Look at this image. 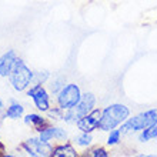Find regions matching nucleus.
Returning <instances> with one entry per match:
<instances>
[{"label":"nucleus","instance_id":"f257e3e1","mask_svg":"<svg viewBox=\"0 0 157 157\" xmlns=\"http://www.w3.org/2000/svg\"><path fill=\"white\" fill-rule=\"evenodd\" d=\"M130 116V110L124 104H110L101 112V119L99 128L101 132H112L121 123H124Z\"/></svg>","mask_w":157,"mask_h":157},{"label":"nucleus","instance_id":"f03ea898","mask_svg":"<svg viewBox=\"0 0 157 157\" xmlns=\"http://www.w3.org/2000/svg\"><path fill=\"white\" fill-rule=\"evenodd\" d=\"M157 120V109H151L147 112H143L140 114L134 116L133 119H127L121 126V133H128V132H141L147 128L149 126L154 123Z\"/></svg>","mask_w":157,"mask_h":157},{"label":"nucleus","instance_id":"7ed1b4c3","mask_svg":"<svg viewBox=\"0 0 157 157\" xmlns=\"http://www.w3.org/2000/svg\"><path fill=\"white\" fill-rule=\"evenodd\" d=\"M32 80H33L32 70L26 66L25 62H21L20 59H17L16 64H14L12 73H10V82H12L13 89L17 91H23L30 84Z\"/></svg>","mask_w":157,"mask_h":157},{"label":"nucleus","instance_id":"20e7f679","mask_svg":"<svg viewBox=\"0 0 157 157\" xmlns=\"http://www.w3.org/2000/svg\"><path fill=\"white\" fill-rule=\"evenodd\" d=\"M96 104V97L93 93H86V94H82V99L76 104L73 109H69L67 113H64V117L63 120L66 121H76V120L82 119L83 116H86L94 109Z\"/></svg>","mask_w":157,"mask_h":157},{"label":"nucleus","instance_id":"39448f33","mask_svg":"<svg viewBox=\"0 0 157 157\" xmlns=\"http://www.w3.org/2000/svg\"><path fill=\"white\" fill-rule=\"evenodd\" d=\"M82 99V93H80V89H78L77 84H67V86L62 87V90L59 91V106L63 109V110H69V109H73L76 104L80 101Z\"/></svg>","mask_w":157,"mask_h":157},{"label":"nucleus","instance_id":"423d86ee","mask_svg":"<svg viewBox=\"0 0 157 157\" xmlns=\"http://www.w3.org/2000/svg\"><path fill=\"white\" fill-rule=\"evenodd\" d=\"M101 112L100 109H93L89 114L83 116L82 119L77 120V127L78 130H82L84 133H91L93 130L99 127L100 119H101Z\"/></svg>","mask_w":157,"mask_h":157},{"label":"nucleus","instance_id":"0eeeda50","mask_svg":"<svg viewBox=\"0 0 157 157\" xmlns=\"http://www.w3.org/2000/svg\"><path fill=\"white\" fill-rule=\"evenodd\" d=\"M27 96H30L33 99L36 107L40 110V112H49L50 103H49V94L47 91L40 86V84H36L33 89H30L27 91Z\"/></svg>","mask_w":157,"mask_h":157},{"label":"nucleus","instance_id":"6e6552de","mask_svg":"<svg viewBox=\"0 0 157 157\" xmlns=\"http://www.w3.org/2000/svg\"><path fill=\"white\" fill-rule=\"evenodd\" d=\"M25 149L27 150V153L30 156H47L53 151L49 143H43L40 139L39 140H36V139L27 140V143L25 144Z\"/></svg>","mask_w":157,"mask_h":157},{"label":"nucleus","instance_id":"1a4fd4ad","mask_svg":"<svg viewBox=\"0 0 157 157\" xmlns=\"http://www.w3.org/2000/svg\"><path fill=\"white\" fill-rule=\"evenodd\" d=\"M17 62V54L14 50H9L0 57V76H7L12 73L13 67Z\"/></svg>","mask_w":157,"mask_h":157},{"label":"nucleus","instance_id":"9d476101","mask_svg":"<svg viewBox=\"0 0 157 157\" xmlns=\"http://www.w3.org/2000/svg\"><path fill=\"white\" fill-rule=\"evenodd\" d=\"M25 123L29 124L30 127H33L37 132H41V130H44L47 127V120H44L39 114H27L25 117Z\"/></svg>","mask_w":157,"mask_h":157},{"label":"nucleus","instance_id":"9b49d317","mask_svg":"<svg viewBox=\"0 0 157 157\" xmlns=\"http://www.w3.org/2000/svg\"><path fill=\"white\" fill-rule=\"evenodd\" d=\"M52 156H54V157H76L77 153H76V150L73 149L70 144H63V146L56 147V149L52 151Z\"/></svg>","mask_w":157,"mask_h":157},{"label":"nucleus","instance_id":"f8f14e48","mask_svg":"<svg viewBox=\"0 0 157 157\" xmlns=\"http://www.w3.org/2000/svg\"><path fill=\"white\" fill-rule=\"evenodd\" d=\"M157 137V120L154 121L151 126H149L147 128L141 130L140 134V141H150Z\"/></svg>","mask_w":157,"mask_h":157},{"label":"nucleus","instance_id":"ddd939ff","mask_svg":"<svg viewBox=\"0 0 157 157\" xmlns=\"http://www.w3.org/2000/svg\"><path fill=\"white\" fill-rule=\"evenodd\" d=\"M56 133H57V127H46L40 132V140L43 143H49L52 139H56Z\"/></svg>","mask_w":157,"mask_h":157},{"label":"nucleus","instance_id":"4468645a","mask_svg":"<svg viewBox=\"0 0 157 157\" xmlns=\"http://www.w3.org/2000/svg\"><path fill=\"white\" fill-rule=\"evenodd\" d=\"M21 114H23V107L17 103H13L12 106L7 109V113H6V116H7L9 119H19Z\"/></svg>","mask_w":157,"mask_h":157},{"label":"nucleus","instance_id":"2eb2a0df","mask_svg":"<svg viewBox=\"0 0 157 157\" xmlns=\"http://www.w3.org/2000/svg\"><path fill=\"white\" fill-rule=\"evenodd\" d=\"M91 134L90 133H84L83 132V134H80V136H77L76 137V143H77L78 146H82V147H87V146H90V143H91Z\"/></svg>","mask_w":157,"mask_h":157},{"label":"nucleus","instance_id":"dca6fc26","mask_svg":"<svg viewBox=\"0 0 157 157\" xmlns=\"http://www.w3.org/2000/svg\"><path fill=\"white\" fill-rule=\"evenodd\" d=\"M120 136H121V130H114V128H113L107 137V144H110V146L117 144L120 141Z\"/></svg>","mask_w":157,"mask_h":157},{"label":"nucleus","instance_id":"f3484780","mask_svg":"<svg viewBox=\"0 0 157 157\" xmlns=\"http://www.w3.org/2000/svg\"><path fill=\"white\" fill-rule=\"evenodd\" d=\"M89 156H91V157H109V153L103 149V147H97V149L91 150L90 153H89Z\"/></svg>","mask_w":157,"mask_h":157},{"label":"nucleus","instance_id":"a211bd4d","mask_svg":"<svg viewBox=\"0 0 157 157\" xmlns=\"http://www.w3.org/2000/svg\"><path fill=\"white\" fill-rule=\"evenodd\" d=\"M62 110H63L62 107H59V109H53V110H50V109H49V114H50L52 117H56L57 120H63L64 114H63Z\"/></svg>","mask_w":157,"mask_h":157},{"label":"nucleus","instance_id":"6ab92c4d","mask_svg":"<svg viewBox=\"0 0 157 157\" xmlns=\"http://www.w3.org/2000/svg\"><path fill=\"white\" fill-rule=\"evenodd\" d=\"M60 87H62V80H57V82L54 83V86L52 87V90H53V93H57ZM63 87H64V86H63Z\"/></svg>","mask_w":157,"mask_h":157},{"label":"nucleus","instance_id":"aec40b11","mask_svg":"<svg viewBox=\"0 0 157 157\" xmlns=\"http://www.w3.org/2000/svg\"><path fill=\"white\" fill-rule=\"evenodd\" d=\"M4 151H6V147H4V144L0 141V157L4 156Z\"/></svg>","mask_w":157,"mask_h":157},{"label":"nucleus","instance_id":"412c9836","mask_svg":"<svg viewBox=\"0 0 157 157\" xmlns=\"http://www.w3.org/2000/svg\"><path fill=\"white\" fill-rule=\"evenodd\" d=\"M3 107H4V104H3V101H2V99H0V113L3 112Z\"/></svg>","mask_w":157,"mask_h":157},{"label":"nucleus","instance_id":"4be33fe9","mask_svg":"<svg viewBox=\"0 0 157 157\" xmlns=\"http://www.w3.org/2000/svg\"><path fill=\"white\" fill-rule=\"evenodd\" d=\"M0 126H2V121H0Z\"/></svg>","mask_w":157,"mask_h":157}]
</instances>
